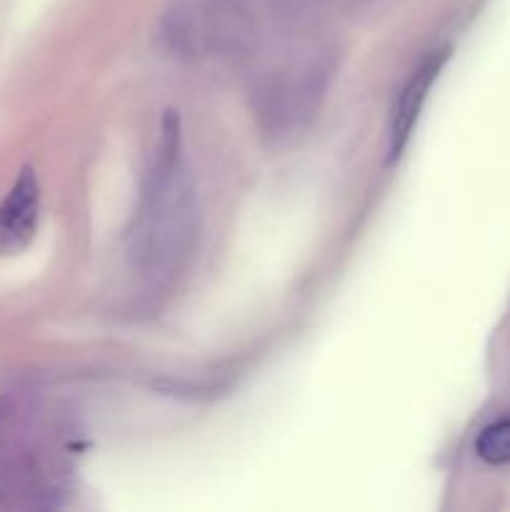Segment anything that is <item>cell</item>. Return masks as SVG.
I'll return each instance as SVG.
<instances>
[{"label": "cell", "mask_w": 510, "mask_h": 512, "mask_svg": "<svg viewBox=\"0 0 510 512\" xmlns=\"http://www.w3.org/2000/svg\"><path fill=\"white\" fill-rule=\"evenodd\" d=\"M195 233V195L180 158L178 118L168 115L158 153L148 170L133 228V253L140 268L163 275L178 265Z\"/></svg>", "instance_id": "obj_1"}, {"label": "cell", "mask_w": 510, "mask_h": 512, "mask_svg": "<svg viewBox=\"0 0 510 512\" xmlns=\"http://www.w3.org/2000/svg\"><path fill=\"white\" fill-rule=\"evenodd\" d=\"M40 188L30 168L20 170L18 180L0 203V250H18L33 238L38 225Z\"/></svg>", "instance_id": "obj_2"}, {"label": "cell", "mask_w": 510, "mask_h": 512, "mask_svg": "<svg viewBox=\"0 0 510 512\" xmlns=\"http://www.w3.org/2000/svg\"><path fill=\"white\" fill-rule=\"evenodd\" d=\"M475 453L490 465L510 463V415L495 420L475 440Z\"/></svg>", "instance_id": "obj_4"}, {"label": "cell", "mask_w": 510, "mask_h": 512, "mask_svg": "<svg viewBox=\"0 0 510 512\" xmlns=\"http://www.w3.org/2000/svg\"><path fill=\"white\" fill-rule=\"evenodd\" d=\"M445 58H448L445 50L430 53L428 58L418 65V70H413V75L408 78L405 88L400 90L398 105L393 108V120H390V158H398V155L403 153L405 145H408L410 133H413L425 98H428L430 85L438 78Z\"/></svg>", "instance_id": "obj_3"}]
</instances>
